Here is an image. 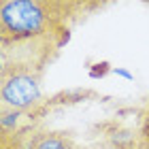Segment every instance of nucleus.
Returning a JSON list of instances; mask_svg holds the SVG:
<instances>
[{"label":"nucleus","instance_id":"f257e3e1","mask_svg":"<svg viewBox=\"0 0 149 149\" xmlns=\"http://www.w3.org/2000/svg\"><path fill=\"white\" fill-rule=\"evenodd\" d=\"M92 2L70 0H0L2 64L28 66L38 72L68 40L72 24Z\"/></svg>","mask_w":149,"mask_h":149},{"label":"nucleus","instance_id":"f03ea898","mask_svg":"<svg viewBox=\"0 0 149 149\" xmlns=\"http://www.w3.org/2000/svg\"><path fill=\"white\" fill-rule=\"evenodd\" d=\"M34 68L2 64L0 68V107L24 113H43V85Z\"/></svg>","mask_w":149,"mask_h":149},{"label":"nucleus","instance_id":"7ed1b4c3","mask_svg":"<svg viewBox=\"0 0 149 149\" xmlns=\"http://www.w3.org/2000/svg\"><path fill=\"white\" fill-rule=\"evenodd\" d=\"M2 143H13V147L2 149H79L70 134L53 130H22L17 134H2Z\"/></svg>","mask_w":149,"mask_h":149},{"label":"nucleus","instance_id":"20e7f679","mask_svg":"<svg viewBox=\"0 0 149 149\" xmlns=\"http://www.w3.org/2000/svg\"><path fill=\"white\" fill-rule=\"evenodd\" d=\"M102 130L109 149H141V145H143L141 130H132V128L121 126L117 121L102 126Z\"/></svg>","mask_w":149,"mask_h":149},{"label":"nucleus","instance_id":"39448f33","mask_svg":"<svg viewBox=\"0 0 149 149\" xmlns=\"http://www.w3.org/2000/svg\"><path fill=\"white\" fill-rule=\"evenodd\" d=\"M141 139H143V145H141V147L149 149V111L145 113V117H143V126H141Z\"/></svg>","mask_w":149,"mask_h":149},{"label":"nucleus","instance_id":"423d86ee","mask_svg":"<svg viewBox=\"0 0 149 149\" xmlns=\"http://www.w3.org/2000/svg\"><path fill=\"white\" fill-rule=\"evenodd\" d=\"M98 149H102V147H98Z\"/></svg>","mask_w":149,"mask_h":149},{"label":"nucleus","instance_id":"0eeeda50","mask_svg":"<svg viewBox=\"0 0 149 149\" xmlns=\"http://www.w3.org/2000/svg\"><path fill=\"white\" fill-rule=\"evenodd\" d=\"M141 149H145V147H141Z\"/></svg>","mask_w":149,"mask_h":149}]
</instances>
